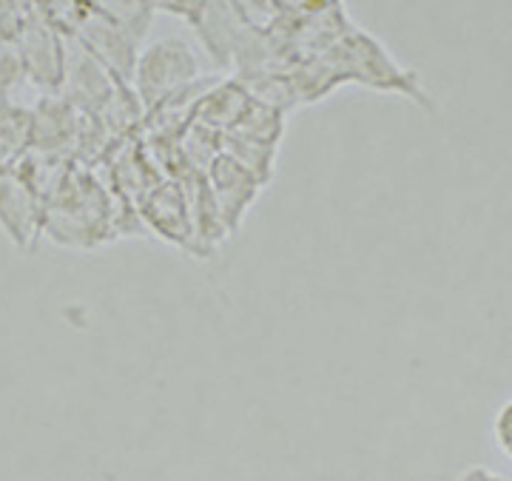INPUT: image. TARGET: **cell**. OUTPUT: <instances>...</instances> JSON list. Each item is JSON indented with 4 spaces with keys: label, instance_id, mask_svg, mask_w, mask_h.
<instances>
[{
    "label": "cell",
    "instance_id": "obj_1",
    "mask_svg": "<svg viewBox=\"0 0 512 481\" xmlns=\"http://www.w3.org/2000/svg\"><path fill=\"white\" fill-rule=\"evenodd\" d=\"M322 60L342 77L345 86L359 83L373 92L407 97L424 111H436V103H433L430 92L421 86L419 74L413 69H404L402 63L387 52L382 40H376L359 26H350L348 32L322 55Z\"/></svg>",
    "mask_w": 512,
    "mask_h": 481
},
{
    "label": "cell",
    "instance_id": "obj_2",
    "mask_svg": "<svg viewBox=\"0 0 512 481\" xmlns=\"http://www.w3.org/2000/svg\"><path fill=\"white\" fill-rule=\"evenodd\" d=\"M202 80L200 55L180 37H163L146 46L137 57V69L131 77V89L137 92L146 114L165 103L168 97L185 92Z\"/></svg>",
    "mask_w": 512,
    "mask_h": 481
},
{
    "label": "cell",
    "instance_id": "obj_3",
    "mask_svg": "<svg viewBox=\"0 0 512 481\" xmlns=\"http://www.w3.org/2000/svg\"><path fill=\"white\" fill-rule=\"evenodd\" d=\"M15 43L26 63L29 83H35L43 94H60L69 66V35L60 32L49 18H43L32 3Z\"/></svg>",
    "mask_w": 512,
    "mask_h": 481
},
{
    "label": "cell",
    "instance_id": "obj_4",
    "mask_svg": "<svg viewBox=\"0 0 512 481\" xmlns=\"http://www.w3.org/2000/svg\"><path fill=\"white\" fill-rule=\"evenodd\" d=\"M140 220L154 237H160L168 245L180 248L191 257H205L197 234V222H194V208L191 197L183 185L171 177H165L148 191L146 197L137 203Z\"/></svg>",
    "mask_w": 512,
    "mask_h": 481
},
{
    "label": "cell",
    "instance_id": "obj_5",
    "mask_svg": "<svg viewBox=\"0 0 512 481\" xmlns=\"http://www.w3.org/2000/svg\"><path fill=\"white\" fill-rule=\"evenodd\" d=\"M0 231L20 254H35L46 237V203L18 168L0 174Z\"/></svg>",
    "mask_w": 512,
    "mask_h": 481
},
{
    "label": "cell",
    "instance_id": "obj_6",
    "mask_svg": "<svg viewBox=\"0 0 512 481\" xmlns=\"http://www.w3.org/2000/svg\"><path fill=\"white\" fill-rule=\"evenodd\" d=\"M72 37L89 55L97 57L114 77H120L123 83H131L134 69H137V57H140V40L131 35L126 26H120L117 20L103 15L100 9L89 6L86 18L80 20Z\"/></svg>",
    "mask_w": 512,
    "mask_h": 481
},
{
    "label": "cell",
    "instance_id": "obj_7",
    "mask_svg": "<svg viewBox=\"0 0 512 481\" xmlns=\"http://www.w3.org/2000/svg\"><path fill=\"white\" fill-rule=\"evenodd\" d=\"M205 180H208V191H211L214 203L220 208V217L228 228V234L234 237L248 217V211L259 200L265 183L242 163H237L234 157H228L225 151L208 166Z\"/></svg>",
    "mask_w": 512,
    "mask_h": 481
},
{
    "label": "cell",
    "instance_id": "obj_8",
    "mask_svg": "<svg viewBox=\"0 0 512 481\" xmlns=\"http://www.w3.org/2000/svg\"><path fill=\"white\" fill-rule=\"evenodd\" d=\"M120 86H123L120 77H114L97 57L89 55L74 37H69V66L60 94L72 106H77L83 114H100Z\"/></svg>",
    "mask_w": 512,
    "mask_h": 481
},
{
    "label": "cell",
    "instance_id": "obj_9",
    "mask_svg": "<svg viewBox=\"0 0 512 481\" xmlns=\"http://www.w3.org/2000/svg\"><path fill=\"white\" fill-rule=\"evenodd\" d=\"M83 123V111L72 106L63 94H43L35 106V148L49 154H69L74 160V146Z\"/></svg>",
    "mask_w": 512,
    "mask_h": 481
},
{
    "label": "cell",
    "instance_id": "obj_10",
    "mask_svg": "<svg viewBox=\"0 0 512 481\" xmlns=\"http://www.w3.org/2000/svg\"><path fill=\"white\" fill-rule=\"evenodd\" d=\"M254 100V94L248 92V86L239 77L217 80L208 92L202 94L197 109H194V123L202 129L214 131V134H231L242 120V114L248 111Z\"/></svg>",
    "mask_w": 512,
    "mask_h": 481
},
{
    "label": "cell",
    "instance_id": "obj_11",
    "mask_svg": "<svg viewBox=\"0 0 512 481\" xmlns=\"http://www.w3.org/2000/svg\"><path fill=\"white\" fill-rule=\"evenodd\" d=\"M35 148V109L0 100V151L18 166Z\"/></svg>",
    "mask_w": 512,
    "mask_h": 481
},
{
    "label": "cell",
    "instance_id": "obj_12",
    "mask_svg": "<svg viewBox=\"0 0 512 481\" xmlns=\"http://www.w3.org/2000/svg\"><path fill=\"white\" fill-rule=\"evenodd\" d=\"M285 120H288L285 111L274 109V106H268V103H262V100L254 97L248 111L242 114V120L237 123V129L231 131V134L279 148L282 137H285Z\"/></svg>",
    "mask_w": 512,
    "mask_h": 481
},
{
    "label": "cell",
    "instance_id": "obj_13",
    "mask_svg": "<svg viewBox=\"0 0 512 481\" xmlns=\"http://www.w3.org/2000/svg\"><path fill=\"white\" fill-rule=\"evenodd\" d=\"M222 151L228 157H234L237 163L248 168L251 174H256L265 185H271L276 171V146H265V143H256V140H245L237 134H225L222 137Z\"/></svg>",
    "mask_w": 512,
    "mask_h": 481
},
{
    "label": "cell",
    "instance_id": "obj_14",
    "mask_svg": "<svg viewBox=\"0 0 512 481\" xmlns=\"http://www.w3.org/2000/svg\"><path fill=\"white\" fill-rule=\"evenodd\" d=\"M89 3L111 20H117L120 26H126L137 40L146 37L151 18H154V9L148 0H89Z\"/></svg>",
    "mask_w": 512,
    "mask_h": 481
},
{
    "label": "cell",
    "instance_id": "obj_15",
    "mask_svg": "<svg viewBox=\"0 0 512 481\" xmlns=\"http://www.w3.org/2000/svg\"><path fill=\"white\" fill-rule=\"evenodd\" d=\"M32 3L43 18L52 20L57 29L69 37L74 35V29L80 26V20L86 18V12L92 6L89 0H32Z\"/></svg>",
    "mask_w": 512,
    "mask_h": 481
},
{
    "label": "cell",
    "instance_id": "obj_16",
    "mask_svg": "<svg viewBox=\"0 0 512 481\" xmlns=\"http://www.w3.org/2000/svg\"><path fill=\"white\" fill-rule=\"evenodd\" d=\"M29 80L15 40H0V100H12L15 89Z\"/></svg>",
    "mask_w": 512,
    "mask_h": 481
},
{
    "label": "cell",
    "instance_id": "obj_17",
    "mask_svg": "<svg viewBox=\"0 0 512 481\" xmlns=\"http://www.w3.org/2000/svg\"><path fill=\"white\" fill-rule=\"evenodd\" d=\"M32 0H0V40H15Z\"/></svg>",
    "mask_w": 512,
    "mask_h": 481
},
{
    "label": "cell",
    "instance_id": "obj_18",
    "mask_svg": "<svg viewBox=\"0 0 512 481\" xmlns=\"http://www.w3.org/2000/svg\"><path fill=\"white\" fill-rule=\"evenodd\" d=\"M154 12H168V15H177V18L188 20L191 26H197L208 6V0H148Z\"/></svg>",
    "mask_w": 512,
    "mask_h": 481
},
{
    "label": "cell",
    "instance_id": "obj_19",
    "mask_svg": "<svg viewBox=\"0 0 512 481\" xmlns=\"http://www.w3.org/2000/svg\"><path fill=\"white\" fill-rule=\"evenodd\" d=\"M493 436H495V444L501 447V453H504V456L512 462V399L510 402H504L501 410L495 413Z\"/></svg>",
    "mask_w": 512,
    "mask_h": 481
},
{
    "label": "cell",
    "instance_id": "obj_20",
    "mask_svg": "<svg viewBox=\"0 0 512 481\" xmlns=\"http://www.w3.org/2000/svg\"><path fill=\"white\" fill-rule=\"evenodd\" d=\"M458 481H507L504 476H498V473H493L490 467H484V464H473V467H467L461 476H458Z\"/></svg>",
    "mask_w": 512,
    "mask_h": 481
},
{
    "label": "cell",
    "instance_id": "obj_21",
    "mask_svg": "<svg viewBox=\"0 0 512 481\" xmlns=\"http://www.w3.org/2000/svg\"><path fill=\"white\" fill-rule=\"evenodd\" d=\"M12 168H15V163H12V160H9V157L0 151V174H6V171H12Z\"/></svg>",
    "mask_w": 512,
    "mask_h": 481
}]
</instances>
